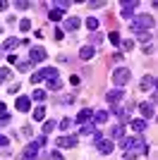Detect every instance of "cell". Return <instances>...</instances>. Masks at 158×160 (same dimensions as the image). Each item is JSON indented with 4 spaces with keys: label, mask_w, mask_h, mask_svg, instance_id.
Wrapping results in <instances>:
<instances>
[{
    "label": "cell",
    "mask_w": 158,
    "mask_h": 160,
    "mask_svg": "<svg viewBox=\"0 0 158 160\" xmlns=\"http://www.w3.org/2000/svg\"><path fill=\"white\" fill-rule=\"evenodd\" d=\"M53 129H55V122H53V120H48L46 124H43V134H50Z\"/></svg>",
    "instance_id": "cell-31"
},
{
    "label": "cell",
    "mask_w": 158,
    "mask_h": 160,
    "mask_svg": "<svg viewBox=\"0 0 158 160\" xmlns=\"http://www.w3.org/2000/svg\"><path fill=\"white\" fill-rule=\"evenodd\" d=\"M132 46H134L132 41H120V48H122V50H132Z\"/></svg>",
    "instance_id": "cell-34"
},
{
    "label": "cell",
    "mask_w": 158,
    "mask_h": 160,
    "mask_svg": "<svg viewBox=\"0 0 158 160\" xmlns=\"http://www.w3.org/2000/svg\"><path fill=\"white\" fill-rule=\"evenodd\" d=\"M144 153H149V146H146V143H144V146H137V148H127V151H125V158L127 160H134L137 155H144Z\"/></svg>",
    "instance_id": "cell-7"
},
{
    "label": "cell",
    "mask_w": 158,
    "mask_h": 160,
    "mask_svg": "<svg viewBox=\"0 0 158 160\" xmlns=\"http://www.w3.org/2000/svg\"><path fill=\"white\" fill-rule=\"evenodd\" d=\"M36 153H39V146L36 143H26V148H24V155H29V158H36Z\"/></svg>",
    "instance_id": "cell-18"
},
{
    "label": "cell",
    "mask_w": 158,
    "mask_h": 160,
    "mask_svg": "<svg viewBox=\"0 0 158 160\" xmlns=\"http://www.w3.org/2000/svg\"><path fill=\"white\" fill-rule=\"evenodd\" d=\"M29 67H34V65H31L29 60H22V62H17V69H19V72H26Z\"/></svg>",
    "instance_id": "cell-28"
},
{
    "label": "cell",
    "mask_w": 158,
    "mask_h": 160,
    "mask_svg": "<svg viewBox=\"0 0 158 160\" xmlns=\"http://www.w3.org/2000/svg\"><path fill=\"white\" fill-rule=\"evenodd\" d=\"M10 124V115H0V127H7Z\"/></svg>",
    "instance_id": "cell-35"
},
{
    "label": "cell",
    "mask_w": 158,
    "mask_h": 160,
    "mask_svg": "<svg viewBox=\"0 0 158 160\" xmlns=\"http://www.w3.org/2000/svg\"><path fill=\"white\" fill-rule=\"evenodd\" d=\"M7 77H10V69H7V67H0V81H5Z\"/></svg>",
    "instance_id": "cell-33"
},
{
    "label": "cell",
    "mask_w": 158,
    "mask_h": 160,
    "mask_svg": "<svg viewBox=\"0 0 158 160\" xmlns=\"http://www.w3.org/2000/svg\"><path fill=\"white\" fill-rule=\"evenodd\" d=\"M48 88H50V91H60V88H62V81H60L58 77H55V79H48Z\"/></svg>",
    "instance_id": "cell-20"
},
{
    "label": "cell",
    "mask_w": 158,
    "mask_h": 160,
    "mask_svg": "<svg viewBox=\"0 0 158 160\" xmlns=\"http://www.w3.org/2000/svg\"><path fill=\"white\" fill-rule=\"evenodd\" d=\"M86 27H89V31H96V29H98V19L89 17V19H86Z\"/></svg>",
    "instance_id": "cell-27"
},
{
    "label": "cell",
    "mask_w": 158,
    "mask_h": 160,
    "mask_svg": "<svg viewBox=\"0 0 158 160\" xmlns=\"http://www.w3.org/2000/svg\"><path fill=\"white\" fill-rule=\"evenodd\" d=\"M101 38H103L101 33H93V36H91V43H101Z\"/></svg>",
    "instance_id": "cell-40"
},
{
    "label": "cell",
    "mask_w": 158,
    "mask_h": 160,
    "mask_svg": "<svg viewBox=\"0 0 158 160\" xmlns=\"http://www.w3.org/2000/svg\"><path fill=\"white\" fill-rule=\"evenodd\" d=\"M139 110H141V115H144L146 120H149V117H153V112H156V110H153V103H141V105H139Z\"/></svg>",
    "instance_id": "cell-15"
},
{
    "label": "cell",
    "mask_w": 158,
    "mask_h": 160,
    "mask_svg": "<svg viewBox=\"0 0 158 160\" xmlns=\"http://www.w3.org/2000/svg\"><path fill=\"white\" fill-rule=\"evenodd\" d=\"M108 38H110V43L120 46V33H118V31H110V33H108Z\"/></svg>",
    "instance_id": "cell-29"
},
{
    "label": "cell",
    "mask_w": 158,
    "mask_h": 160,
    "mask_svg": "<svg viewBox=\"0 0 158 160\" xmlns=\"http://www.w3.org/2000/svg\"><path fill=\"white\" fill-rule=\"evenodd\" d=\"M7 91H10V93H19V84H12V86H7Z\"/></svg>",
    "instance_id": "cell-37"
},
{
    "label": "cell",
    "mask_w": 158,
    "mask_h": 160,
    "mask_svg": "<svg viewBox=\"0 0 158 160\" xmlns=\"http://www.w3.org/2000/svg\"><path fill=\"white\" fill-rule=\"evenodd\" d=\"M55 77H58V69H55V67H43L41 72L31 74V84H39L41 79H55Z\"/></svg>",
    "instance_id": "cell-3"
},
{
    "label": "cell",
    "mask_w": 158,
    "mask_h": 160,
    "mask_svg": "<svg viewBox=\"0 0 158 160\" xmlns=\"http://www.w3.org/2000/svg\"><path fill=\"white\" fill-rule=\"evenodd\" d=\"M93 112H91V108H82L77 115V124H86V122H91Z\"/></svg>",
    "instance_id": "cell-9"
},
{
    "label": "cell",
    "mask_w": 158,
    "mask_h": 160,
    "mask_svg": "<svg viewBox=\"0 0 158 160\" xmlns=\"http://www.w3.org/2000/svg\"><path fill=\"white\" fill-rule=\"evenodd\" d=\"M72 124H74V120H70V117H65V120H62V122H60V124H58V127H60V129H62V132H67V129H70V127H72Z\"/></svg>",
    "instance_id": "cell-26"
},
{
    "label": "cell",
    "mask_w": 158,
    "mask_h": 160,
    "mask_svg": "<svg viewBox=\"0 0 158 160\" xmlns=\"http://www.w3.org/2000/svg\"><path fill=\"white\" fill-rule=\"evenodd\" d=\"M108 110H98V112L93 115V117H96V124H105V122H108Z\"/></svg>",
    "instance_id": "cell-19"
},
{
    "label": "cell",
    "mask_w": 158,
    "mask_h": 160,
    "mask_svg": "<svg viewBox=\"0 0 158 160\" xmlns=\"http://www.w3.org/2000/svg\"><path fill=\"white\" fill-rule=\"evenodd\" d=\"M113 112L118 115V117H120L122 122H125V120H129V110H125V108H120V105H115V108H113Z\"/></svg>",
    "instance_id": "cell-17"
},
{
    "label": "cell",
    "mask_w": 158,
    "mask_h": 160,
    "mask_svg": "<svg viewBox=\"0 0 158 160\" xmlns=\"http://www.w3.org/2000/svg\"><path fill=\"white\" fill-rule=\"evenodd\" d=\"M129 77H132V72L127 69V67H118V69L113 72V84H115L118 88H125L127 81H129Z\"/></svg>",
    "instance_id": "cell-2"
},
{
    "label": "cell",
    "mask_w": 158,
    "mask_h": 160,
    "mask_svg": "<svg viewBox=\"0 0 158 160\" xmlns=\"http://www.w3.org/2000/svg\"><path fill=\"white\" fill-rule=\"evenodd\" d=\"M105 98H108V103H110V105H118L120 100L125 98V88H113V91H108V93H105Z\"/></svg>",
    "instance_id": "cell-6"
},
{
    "label": "cell",
    "mask_w": 158,
    "mask_h": 160,
    "mask_svg": "<svg viewBox=\"0 0 158 160\" xmlns=\"http://www.w3.org/2000/svg\"><path fill=\"white\" fill-rule=\"evenodd\" d=\"M14 105H17V110H19V112H26V110L31 108V100L26 98V96H19V98H17V103H14Z\"/></svg>",
    "instance_id": "cell-13"
},
{
    "label": "cell",
    "mask_w": 158,
    "mask_h": 160,
    "mask_svg": "<svg viewBox=\"0 0 158 160\" xmlns=\"http://www.w3.org/2000/svg\"><path fill=\"white\" fill-rule=\"evenodd\" d=\"M58 146L60 148H74V146H77V136H72V134H70V136H60Z\"/></svg>",
    "instance_id": "cell-10"
},
{
    "label": "cell",
    "mask_w": 158,
    "mask_h": 160,
    "mask_svg": "<svg viewBox=\"0 0 158 160\" xmlns=\"http://www.w3.org/2000/svg\"><path fill=\"white\" fill-rule=\"evenodd\" d=\"M93 132H96V124H91V122L82 124V134H86V136H89V134H93Z\"/></svg>",
    "instance_id": "cell-24"
},
{
    "label": "cell",
    "mask_w": 158,
    "mask_h": 160,
    "mask_svg": "<svg viewBox=\"0 0 158 160\" xmlns=\"http://www.w3.org/2000/svg\"><path fill=\"white\" fill-rule=\"evenodd\" d=\"M43 117H46V108H43V105H39L36 110H34V120H36V122H41Z\"/></svg>",
    "instance_id": "cell-21"
},
{
    "label": "cell",
    "mask_w": 158,
    "mask_h": 160,
    "mask_svg": "<svg viewBox=\"0 0 158 160\" xmlns=\"http://www.w3.org/2000/svg\"><path fill=\"white\" fill-rule=\"evenodd\" d=\"M48 19L50 22H60L62 19V10H50V12H48Z\"/></svg>",
    "instance_id": "cell-23"
},
{
    "label": "cell",
    "mask_w": 158,
    "mask_h": 160,
    "mask_svg": "<svg viewBox=\"0 0 158 160\" xmlns=\"http://www.w3.org/2000/svg\"><path fill=\"white\" fill-rule=\"evenodd\" d=\"M50 160H62V155H60L58 151H53V153H50Z\"/></svg>",
    "instance_id": "cell-41"
},
{
    "label": "cell",
    "mask_w": 158,
    "mask_h": 160,
    "mask_svg": "<svg viewBox=\"0 0 158 160\" xmlns=\"http://www.w3.org/2000/svg\"><path fill=\"white\" fill-rule=\"evenodd\" d=\"M96 148H98V153L110 155L113 151H115V143H113L110 139H98V141H96Z\"/></svg>",
    "instance_id": "cell-4"
},
{
    "label": "cell",
    "mask_w": 158,
    "mask_h": 160,
    "mask_svg": "<svg viewBox=\"0 0 158 160\" xmlns=\"http://www.w3.org/2000/svg\"><path fill=\"white\" fill-rule=\"evenodd\" d=\"M72 100H74L72 96H65V98H62V105H70V103H72Z\"/></svg>",
    "instance_id": "cell-42"
},
{
    "label": "cell",
    "mask_w": 158,
    "mask_h": 160,
    "mask_svg": "<svg viewBox=\"0 0 158 160\" xmlns=\"http://www.w3.org/2000/svg\"><path fill=\"white\" fill-rule=\"evenodd\" d=\"M93 55H96V48L93 46H84L82 50H79V58H82V60H91Z\"/></svg>",
    "instance_id": "cell-14"
},
{
    "label": "cell",
    "mask_w": 158,
    "mask_h": 160,
    "mask_svg": "<svg viewBox=\"0 0 158 160\" xmlns=\"http://www.w3.org/2000/svg\"><path fill=\"white\" fill-rule=\"evenodd\" d=\"M122 134H125V124H115L110 129V136H122Z\"/></svg>",
    "instance_id": "cell-25"
},
{
    "label": "cell",
    "mask_w": 158,
    "mask_h": 160,
    "mask_svg": "<svg viewBox=\"0 0 158 160\" xmlns=\"http://www.w3.org/2000/svg\"><path fill=\"white\" fill-rule=\"evenodd\" d=\"M156 27V22H153V17H146V14H139V17H134L132 19V31L134 33H149V29Z\"/></svg>",
    "instance_id": "cell-1"
},
{
    "label": "cell",
    "mask_w": 158,
    "mask_h": 160,
    "mask_svg": "<svg viewBox=\"0 0 158 160\" xmlns=\"http://www.w3.org/2000/svg\"><path fill=\"white\" fill-rule=\"evenodd\" d=\"M5 143H10V139H7V136H0V148L5 146Z\"/></svg>",
    "instance_id": "cell-44"
},
{
    "label": "cell",
    "mask_w": 158,
    "mask_h": 160,
    "mask_svg": "<svg viewBox=\"0 0 158 160\" xmlns=\"http://www.w3.org/2000/svg\"><path fill=\"white\" fill-rule=\"evenodd\" d=\"M31 98H34V100H43V98H46V91H41V88H36V91L31 93Z\"/></svg>",
    "instance_id": "cell-30"
},
{
    "label": "cell",
    "mask_w": 158,
    "mask_h": 160,
    "mask_svg": "<svg viewBox=\"0 0 158 160\" xmlns=\"http://www.w3.org/2000/svg\"><path fill=\"white\" fill-rule=\"evenodd\" d=\"M22 160H36V158H29V155H22Z\"/></svg>",
    "instance_id": "cell-47"
},
{
    "label": "cell",
    "mask_w": 158,
    "mask_h": 160,
    "mask_svg": "<svg viewBox=\"0 0 158 160\" xmlns=\"http://www.w3.org/2000/svg\"><path fill=\"white\" fill-rule=\"evenodd\" d=\"M17 46H19V41H17V38H7L5 43H3V50H12V48H17Z\"/></svg>",
    "instance_id": "cell-22"
},
{
    "label": "cell",
    "mask_w": 158,
    "mask_h": 160,
    "mask_svg": "<svg viewBox=\"0 0 158 160\" xmlns=\"http://www.w3.org/2000/svg\"><path fill=\"white\" fill-rule=\"evenodd\" d=\"M48 58V53H46V48H31V50H29V62H43Z\"/></svg>",
    "instance_id": "cell-5"
},
{
    "label": "cell",
    "mask_w": 158,
    "mask_h": 160,
    "mask_svg": "<svg viewBox=\"0 0 158 160\" xmlns=\"http://www.w3.org/2000/svg\"><path fill=\"white\" fill-rule=\"evenodd\" d=\"M79 24H82V19H79V17H67L65 24H62V29H65V31H77Z\"/></svg>",
    "instance_id": "cell-11"
},
{
    "label": "cell",
    "mask_w": 158,
    "mask_h": 160,
    "mask_svg": "<svg viewBox=\"0 0 158 160\" xmlns=\"http://www.w3.org/2000/svg\"><path fill=\"white\" fill-rule=\"evenodd\" d=\"M134 7H137V0H132V2H122V19H132V17H134Z\"/></svg>",
    "instance_id": "cell-8"
},
{
    "label": "cell",
    "mask_w": 158,
    "mask_h": 160,
    "mask_svg": "<svg viewBox=\"0 0 158 160\" xmlns=\"http://www.w3.org/2000/svg\"><path fill=\"white\" fill-rule=\"evenodd\" d=\"M7 60H10V65H17V62H19V60H17V55H14V53H10V55H7Z\"/></svg>",
    "instance_id": "cell-38"
},
{
    "label": "cell",
    "mask_w": 158,
    "mask_h": 160,
    "mask_svg": "<svg viewBox=\"0 0 158 160\" xmlns=\"http://www.w3.org/2000/svg\"><path fill=\"white\" fill-rule=\"evenodd\" d=\"M0 115H7L5 112V103H0Z\"/></svg>",
    "instance_id": "cell-46"
},
{
    "label": "cell",
    "mask_w": 158,
    "mask_h": 160,
    "mask_svg": "<svg viewBox=\"0 0 158 160\" xmlns=\"http://www.w3.org/2000/svg\"><path fill=\"white\" fill-rule=\"evenodd\" d=\"M0 10H7V2H5V0H0Z\"/></svg>",
    "instance_id": "cell-45"
},
{
    "label": "cell",
    "mask_w": 158,
    "mask_h": 160,
    "mask_svg": "<svg viewBox=\"0 0 158 160\" xmlns=\"http://www.w3.org/2000/svg\"><path fill=\"white\" fill-rule=\"evenodd\" d=\"M19 29H22V31H31V22H29V19H22L19 22Z\"/></svg>",
    "instance_id": "cell-32"
},
{
    "label": "cell",
    "mask_w": 158,
    "mask_h": 160,
    "mask_svg": "<svg viewBox=\"0 0 158 160\" xmlns=\"http://www.w3.org/2000/svg\"><path fill=\"white\" fill-rule=\"evenodd\" d=\"M139 88H144V91H153V88H156V77H153V74H146L144 79H141V86Z\"/></svg>",
    "instance_id": "cell-12"
},
{
    "label": "cell",
    "mask_w": 158,
    "mask_h": 160,
    "mask_svg": "<svg viewBox=\"0 0 158 160\" xmlns=\"http://www.w3.org/2000/svg\"><path fill=\"white\" fill-rule=\"evenodd\" d=\"M29 5H31V2H24V0H19V2H14V7H17V10H26Z\"/></svg>",
    "instance_id": "cell-36"
},
{
    "label": "cell",
    "mask_w": 158,
    "mask_h": 160,
    "mask_svg": "<svg viewBox=\"0 0 158 160\" xmlns=\"http://www.w3.org/2000/svg\"><path fill=\"white\" fill-rule=\"evenodd\" d=\"M129 124H132V129H134L137 134H141V132L146 129V120H132Z\"/></svg>",
    "instance_id": "cell-16"
},
{
    "label": "cell",
    "mask_w": 158,
    "mask_h": 160,
    "mask_svg": "<svg viewBox=\"0 0 158 160\" xmlns=\"http://www.w3.org/2000/svg\"><path fill=\"white\" fill-rule=\"evenodd\" d=\"M55 5H58V7H70V0H58Z\"/></svg>",
    "instance_id": "cell-39"
},
{
    "label": "cell",
    "mask_w": 158,
    "mask_h": 160,
    "mask_svg": "<svg viewBox=\"0 0 158 160\" xmlns=\"http://www.w3.org/2000/svg\"><path fill=\"white\" fill-rule=\"evenodd\" d=\"M105 2H101V0H96V2H89V7H103Z\"/></svg>",
    "instance_id": "cell-43"
}]
</instances>
